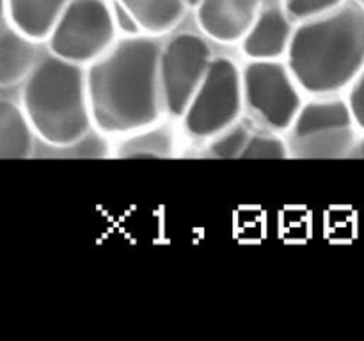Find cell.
<instances>
[{
    "label": "cell",
    "mask_w": 364,
    "mask_h": 341,
    "mask_svg": "<svg viewBox=\"0 0 364 341\" xmlns=\"http://www.w3.org/2000/svg\"><path fill=\"white\" fill-rule=\"evenodd\" d=\"M160 53L153 39L132 38L109 48L87 73L92 121L109 134L151 126L164 103Z\"/></svg>",
    "instance_id": "cell-1"
},
{
    "label": "cell",
    "mask_w": 364,
    "mask_h": 341,
    "mask_svg": "<svg viewBox=\"0 0 364 341\" xmlns=\"http://www.w3.org/2000/svg\"><path fill=\"white\" fill-rule=\"evenodd\" d=\"M288 67L302 89L327 94L352 84L364 67V9L358 4L315 16L291 36Z\"/></svg>",
    "instance_id": "cell-2"
},
{
    "label": "cell",
    "mask_w": 364,
    "mask_h": 341,
    "mask_svg": "<svg viewBox=\"0 0 364 341\" xmlns=\"http://www.w3.org/2000/svg\"><path fill=\"white\" fill-rule=\"evenodd\" d=\"M21 109L45 144L77 142L89 134L92 121L87 75L77 63L53 53L43 57L23 80Z\"/></svg>",
    "instance_id": "cell-3"
},
{
    "label": "cell",
    "mask_w": 364,
    "mask_h": 341,
    "mask_svg": "<svg viewBox=\"0 0 364 341\" xmlns=\"http://www.w3.org/2000/svg\"><path fill=\"white\" fill-rule=\"evenodd\" d=\"M348 103L313 102L302 107L290 126L288 153L297 158H340L355 141Z\"/></svg>",
    "instance_id": "cell-4"
},
{
    "label": "cell",
    "mask_w": 364,
    "mask_h": 341,
    "mask_svg": "<svg viewBox=\"0 0 364 341\" xmlns=\"http://www.w3.org/2000/svg\"><path fill=\"white\" fill-rule=\"evenodd\" d=\"M244 102L242 75L230 59L210 64L201 85L185 110V128L194 137H215L237 123Z\"/></svg>",
    "instance_id": "cell-5"
},
{
    "label": "cell",
    "mask_w": 364,
    "mask_h": 341,
    "mask_svg": "<svg viewBox=\"0 0 364 341\" xmlns=\"http://www.w3.org/2000/svg\"><path fill=\"white\" fill-rule=\"evenodd\" d=\"M114 21L102 0H75L48 36L50 52L71 63H91L110 48Z\"/></svg>",
    "instance_id": "cell-6"
},
{
    "label": "cell",
    "mask_w": 364,
    "mask_h": 341,
    "mask_svg": "<svg viewBox=\"0 0 364 341\" xmlns=\"http://www.w3.org/2000/svg\"><path fill=\"white\" fill-rule=\"evenodd\" d=\"M244 102L269 128L290 130L302 109L295 78L276 60H252L242 75Z\"/></svg>",
    "instance_id": "cell-7"
},
{
    "label": "cell",
    "mask_w": 364,
    "mask_h": 341,
    "mask_svg": "<svg viewBox=\"0 0 364 341\" xmlns=\"http://www.w3.org/2000/svg\"><path fill=\"white\" fill-rule=\"evenodd\" d=\"M212 64L210 48L194 34L176 36L160 53V85L164 105L173 116H183Z\"/></svg>",
    "instance_id": "cell-8"
},
{
    "label": "cell",
    "mask_w": 364,
    "mask_h": 341,
    "mask_svg": "<svg viewBox=\"0 0 364 341\" xmlns=\"http://www.w3.org/2000/svg\"><path fill=\"white\" fill-rule=\"evenodd\" d=\"M259 0H201L199 25L220 43L238 41L256 20Z\"/></svg>",
    "instance_id": "cell-9"
},
{
    "label": "cell",
    "mask_w": 364,
    "mask_h": 341,
    "mask_svg": "<svg viewBox=\"0 0 364 341\" xmlns=\"http://www.w3.org/2000/svg\"><path fill=\"white\" fill-rule=\"evenodd\" d=\"M38 60L34 39L18 31L7 13L0 14V89L23 84Z\"/></svg>",
    "instance_id": "cell-10"
},
{
    "label": "cell",
    "mask_w": 364,
    "mask_h": 341,
    "mask_svg": "<svg viewBox=\"0 0 364 341\" xmlns=\"http://www.w3.org/2000/svg\"><path fill=\"white\" fill-rule=\"evenodd\" d=\"M290 21L281 11L269 9L256 16L255 23L244 36L242 48L252 60H276L288 52L291 41Z\"/></svg>",
    "instance_id": "cell-11"
},
{
    "label": "cell",
    "mask_w": 364,
    "mask_h": 341,
    "mask_svg": "<svg viewBox=\"0 0 364 341\" xmlns=\"http://www.w3.org/2000/svg\"><path fill=\"white\" fill-rule=\"evenodd\" d=\"M64 9L66 0H6L9 20L34 41L48 38Z\"/></svg>",
    "instance_id": "cell-12"
},
{
    "label": "cell",
    "mask_w": 364,
    "mask_h": 341,
    "mask_svg": "<svg viewBox=\"0 0 364 341\" xmlns=\"http://www.w3.org/2000/svg\"><path fill=\"white\" fill-rule=\"evenodd\" d=\"M23 109L0 98V158H28L34 155L36 137Z\"/></svg>",
    "instance_id": "cell-13"
},
{
    "label": "cell",
    "mask_w": 364,
    "mask_h": 341,
    "mask_svg": "<svg viewBox=\"0 0 364 341\" xmlns=\"http://www.w3.org/2000/svg\"><path fill=\"white\" fill-rule=\"evenodd\" d=\"M144 31L164 34L180 21L185 0H119Z\"/></svg>",
    "instance_id": "cell-14"
},
{
    "label": "cell",
    "mask_w": 364,
    "mask_h": 341,
    "mask_svg": "<svg viewBox=\"0 0 364 341\" xmlns=\"http://www.w3.org/2000/svg\"><path fill=\"white\" fill-rule=\"evenodd\" d=\"M173 135L164 126L142 128L117 148L119 158H166L173 155Z\"/></svg>",
    "instance_id": "cell-15"
},
{
    "label": "cell",
    "mask_w": 364,
    "mask_h": 341,
    "mask_svg": "<svg viewBox=\"0 0 364 341\" xmlns=\"http://www.w3.org/2000/svg\"><path fill=\"white\" fill-rule=\"evenodd\" d=\"M46 156H55V158H103L109 153L107 142L95 134H85L77 142H71L66 146H50Z\"/></svg>",
    "instance_id": "cell-16"
},
{
    "label": "cell",
    "mask_w": 364,
    "mask_h": 341,
    "mask_svg": "<svg viewBox=\"0 0 364 341\" xmlns=\"http://www.w3.org/2000/svg\"><path fill=\"white\" fill-rule=\"evenodd\" d=\"M249 139H251V131L244 124H231L230 128L215 135V141L210 146V155L215 158H242Z\"/></svg>",
    "instance_id": "cell-17"
},
{
    "label": "cell",
    "mask_w": 364,
    "mask_h": 341,
    "mask_svg": "<svg viewBox=\"0 0 364 341\" xmlns=\"http://www.w3.org/2000/svg\"><path fill=\"white\" fill-rule=\"evenodd\" d=\"M288 146L274 134L251 135L242 158H287Z\"/></svg>",
    "instance_id": "cell-18"
},
{
    "label": "cell",
    "mask_w": 364,
    "mask_h": 341,
    "mask_svg": "<svg viewBox=\"0 0 364 341\" xmlns=\"http://www.w3.org/2000/svg\"><path fill=\"white\" fill-rule=\"evenodd\" d=\"M340 4V0H288L287 7L297 18H315L329 13Z\"/></svg>",
    "instance_id": "cell-19"
},
{
    "label": "cell",
    "mask_w": 364,
    "mask_h": 341,
    "mask_svg": "<svg viewBox=\"0 0 364 341\" xmlns=\"http://www.w3.org/2000/svg\"><path fill=\"white\" fill-rule=\"evenodd\" d=\"M348 107H350V112L354 116L355 124L364 128V67L361 70V73L355 77L354 85H352Z\"/></svg>",
    "instance_id": "cell-20"
},
{
    "label": "cell",
    "mask_w": 364,
    "mask_h": 341,
    "mask_svg": "<svg viewBox=\"0 0 364 341\" xmlns=\"http://www.w3.org/2000/svg\"><path fill=\"white\" fill-rule=\"evenodd\" d=\"M116 20L117 25H119L124 32H128L130 36H137L141 25H139V21L135 20L134 14H132L123 4H117L116 6Z\"/></svg>",
    "instance_id": "cell-21"
},
{
    "label": "cell",
    "mask_w": 364,
    "mask_h": 341,
    "mask_svg": "<svg viewBox=\"0 0 364 341\" xmlns=\"http://www.w3.org/2000/svg\"><path fill=\"white\" fill-rule=\"evenodd\" d=\"M0 14H6V0H0Z\"/></svg>",
    "instance_id": "cell-22"
},
{
    "label": "cell",
    "mask_w": 364,
    "mask_h": 341,
    "mask_svg": "<svg viewBox=\"0 0 364 341\" xmlns=\"http://www.w3.org/2000/svg\"><path fill=\"white\" fill-rule=\"evenodd\" d=\"M358 155H359V156H363V158H364V141H363V144L359 146V151H358Z\"/></svg>",
    "instance_id": "cell-23"
},
{
    "label": "cell",
    "mask_w": 364,
    "mask_h": 341,
    "mask_svg": "<svg viewBox=\"0 0 364 341\" xmlns=\"http://www.w3.org/2000/svg\"><path fill=\"white\" fill-rule=\"evenodd\" d=\"M187 4H191V6H198V4H201V0H185Z\"/></svg>",
    "instance_id": "cell-24"
}]
</instances>
